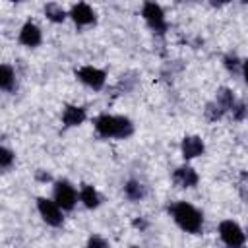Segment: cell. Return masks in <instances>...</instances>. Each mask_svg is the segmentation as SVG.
I'll return each mask as SVG.
<instances>
[{"label":"cell","instance_id":"6da1fadb","mask_svg":"<svg viewBox=\"0 0 248 248\" xmlns=\"http://www.w3.org/2000/svg\"><path fill=\"white\" fill-rule=\"evenodd\" d=\"M170 215L176 221V225L186 232H200L203 225L202 213L188 202H176L170 205Z\"/></svg>","mask_w":248,"mask_h":248},{"label":"cell","instance_id":"7a4b0ae2","mask_svg":"<svg viewBox=\"0 0 248 248\" xmlns=\"http://www.w3.org/2000/svg\"><path fill=\"white\" fill-rule=\"evenodd\" d=\"M95 130L103 138H128L134 132V124L126 116H112V114H101L95 120Z\"/></svg>","mask_w":248,"mask_h":248},{"label":"cell","instance_id":"3957f363","mask_svg":"<svg viewBox=\"0 0 248 248\" xmlns=\"http://www.w3.org/2000/svg\"><path fill=\"white\" fill-rule=\"evenodd\" d=\"M219 236H221V240L229 248H240L244 244V240H246V234L240 229V225L234 223V221H231V219L221 221V225H219Z\"/></svg>","mask_w":248,"mask_h":248},{"label":"cell","instance_id":"277c9868","mask_svg":"<svg viewBox=\"0 0 248 248\" xmlns=\"http://www.w3.org/2000/svg\"><path fill=\"white\" fill-rule=\"evenodd\" d=\"M37 209L43 217V221L50 227H60L64 217H62V209L54 200H46V198H39L37 200Z\"/></svg>","mask_w":248,"mask_h":248},{"label":"cell","instance_id":"5b68a950","mask_svg":"<svg viewBox=\"0 0 248 248\" xmlns=\"http://www.w3.org/2000/svg\"><path fill=\"white\" fill-rule=\"evenodd\" d=\"M54 202L60 205V209H74L76 202H78V194H76V188L68 182V180H58L54 184Z\"/></svg>","mask_w":248,"mask_h":248},{"label":"cell","instance_id":"8992f818","mask_svg":"<svg viewBox=\"0 0 248 248\" xmlns=\"http://www.w3.org/2000/svg\"><path fill=\"white\" fill-rule=\"evenodd\" d=\"M141 16H143V19L149 23V27H151L153 31L165 33L167 21H165V14H163V10H161L159 4H155V2H145L143 8H141Z\"/></svg>","mask_w":248,"mask_h":248},{"label":"cell","instance_id":"52a82bcc","mask_svg":"<svg viewBox=\"0 0 248 248\" xmlns=\"http://www.w3.org/2000/svg\"><path fill=\"white\" fill-rule=\"evenodd\" d=\"M76 76H78V79L81 83H85L91 89H101L105 85V81H107V74L103 70L95 68V66H83V68H79L76 72Z\"/></svg>","mask_w":248,"mask_h":248},{"label":"cell","instance_id":"ba28073f","mask_svg":"<svg viewBox=\"0 0 248 248\" xmlns=\"http://www.w3.org/2000/svg\"><path fill=\"white\" fill-rule=\"evenodd\" d=\"M17 39H19V43L25 45V46H37V45H41V41H43V33H41V29H39V25L27 21V23H23V27L19 29Z\"/></svg>","mask_w":248,"mask_h":248},{"label":"cell","instance_id":"9c48e42d","mask_svg":"<svg viewBox=\"0 0 248 248\" xmlns=\"http://www.w3.org/2000/svg\"><path fill=\"white\" fill-rule=\"evenodd\" d=\"M70 17L76 21V25H91L95 21V12L89 4H74L70 10Z\"/></svg>","mask_w":248,"mask_h":248},{"label":"cell","instance_id":"30bf717a","mask_svg":"<svg viewBox=\"0 0 248 248\" xmlns=\"http://www.w3.org/2000/svg\"><path fill=\"white\" fill-rule=\"evenodd\" d=\"M182 157L184 159H194V157H200L203 151H205V145H203V140L198 138V136H186L182 140Z\"/></svg>","mask_w":248,"mask_h":248},{"label":"cell","instance_id":"8fae6325","mask_svg":"<svg viewBox=\"0 0 248 248\" xmlns=\"http://www.w3.org/2000/svg\"><path fill=\"white\" fill-rule=\"evenodd\" d=\"M172 178H174V182L180 186V188H192V186H196L198 184V172L192 169V167H178L176 170H174V174H172Z\"/></svg>","mask_w":248,"mask_h":248},{"label":"cell","instance_id":"7c38bea8","mask_svg":"<svg viewBox=\"0 0 248 248\" xmlns=\"http://www.w3.org/2000/svg\"><path fill=\"white\" fill-rule=\"evenodd\" d=\"M83 120H85V110L81 107L68 105L62 112V122L66 126H79V124H83Z\"/></svg>","mask_w":248,"mask_h":248},{"label":"cell","instance_id":"4fadbf2b","mask_svg":"<svg viewBox=\"0 0 248 248\" xmlns=\"http://www.w3.org/2000/svg\"><path fill=\"white\" fill-rule=\"evenodd\" d=\"M79 200H81V203H83L87 209H95V207L99 205V202H101L97 190H95L93 186H89V184H83V186H81V190H79Z\"/></svg>","mask_w":248,"mask_h":248},{"label":"cell","instance_id":"5bb4252c","mask_svg":"<svg viewBox=\"0 0 248 248\" xmlns=\"http://www.w3.org/2000/svg\"><path fill=\"white\" fill-rule=\"evenodd\" d=\"M0 87L4 91H12L16 87V74H14L12 66H8V64H2V68H0Z\"/></svg>","mask_w":248,"mask_h":248},{"label":"cell","instance_id":"9a60e30c","mask_svg":"<svg viewBox=\"0 0 248 248\" xmlns=\"http://www.w3.org/2000/svg\"><path fill=\"white\" fill-rule=\"evenodd\" d=\"M124 194H126L128 200L138 202V200H141V198L145 196V188H143L141 182H138V180H130V182H126V186H124Z\"/></svg>","mask_w":248,"mask_h":248},{"label":"cell","instance_id":"2e32d148","mask_svg":"<svg viewBox=\"0 0 248 248\" xmlns=\"http://www.w3.org/2000/svg\"><path fill=\"white\" fill-rule=\"evenodd\" d=\"M45 16H46L50 21H54V23H60V21L66 19V12H64V8L58 6V4H46V6H45Z\"/></svg>","mask_w":248,"mask_h":248},{"label":"cell","instance_id":"e0dca14e","mask_svg":"<svg viewBox=\"0 0 248 248\" xmlns=\"http://www.w3.org/2000/svg\"><path fill=\"white\" fill-rule=\"evenodd\" d=\"M14 159H16V155H14V153H12L8 147H2V149H0V167H2L4 170L12 167Z\"/></svg>","mask_w":248,"mask_h":248},{"label":"cell","instance_id":"ac0fdd59","mask_svg":"<svg viewBox=\"0 0 248 248\" xmlns=\"http://www.w3.org/2000/svg\"><path fill=\"white\" fill-rule=\"evenodd\" d=\"M87 248H110V246H108V242H107L103 236L93 234V236H89V240H87Z\"/></svg>","mask_w":248,"mask_h":248},{"label":"cell","instance_id":"d6986e66","mask_svg":"<svg viewBox=\"0 0 248 248\" xmlns=\"http://www.w3.org/2000/svg\"><path fill=\"white\" fill-rule=\"evenodd\" d=\"M225 66H227L229 70H236V68H238V60H236V56H232V58L227 56V58H225Z\"/></svg>","mask_w":248,"mask_h":248},{"label":"cell","instance_id":"ffe728a7","mask_svg":"<svg viewBox=\"0 0 248 248\" xmlns=\"http://www.w3.org/2000/svg\"><path fill=\"white\" fill-rule=\"evenodd\" d=\"M242 76H244V79H246V83H248V58L242 62Z\"/></svg>","mask_w":248,"mask_h":248},{"label":"cell","instance_id":"44dd1931","mask_svg":"<svg viewBox=\"0 0 248 248\" xmlns=\"http://www.w3.org/2000/svg\"><path fill=\"white\" fill-rule=\"evenodd\" d=\"M132 248H141V246H132Z\"/></svg>","mask_w":248,"mask_h":248}]
</instances>
